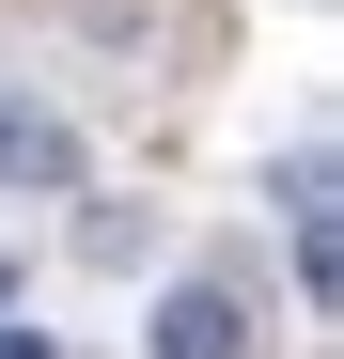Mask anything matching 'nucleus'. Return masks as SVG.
<instances>
[{
	"mask_svg": "<svg viewBox=\"0 0 344 359\" xmlns=\"http://www.w3.org/2000/svg\"><path fill=\"white\" fill-rule=\"evenodd\" d=\"M0 188H79V141H63V109L0 94Z\"/></svg>",
	"mask_w": 344,
	"mask_h": 359,
	"instance_id": "obj_2",
	"label": "nucleus"
},
{
	"mask_svg": "<svg viewBox=\"0 0 344 359\" xmlns=\"http://www.w3.org/2000/svg\"><path fill=\"white\" fill-rule=\"evenodd\" d=\"M0 297H16V250H0Z\"/></svg>",
	"mask_w": 344,
	"mask_h": 359,
	"instance_id": "obj_4",
	"label": "nucleus"
},
{
	"mask_svg": "<svg viewBox=\"0 0 344 359\" xmlns=\"http://www.w3.org/2000/svg\"><path fill=\"white\" fill-rule=\"evenodd\" d=\"M141 344H157V359H266V328H251V297H235V281H172Z\"/></svg>",
	"mask_w": 344,
	"mask_h": 359,
	"instance_id": "obj_1",
	"label": "nucleus"
},
{
	"mask_svg": "<svg viewBox=\"0 0 344 359\" xmlns=\"http://www.w3.org/2000/svg\"><path fill=\"white\" fill-rule=\"evenodd\" d=\"M0 359H63V344H47V328H0Z\"/></svg>",
	"mask_w": 344,
	"mask_h": 359,
	"instance_id": "obj_3",
	"label": "nucleus"
}]
</instances>
